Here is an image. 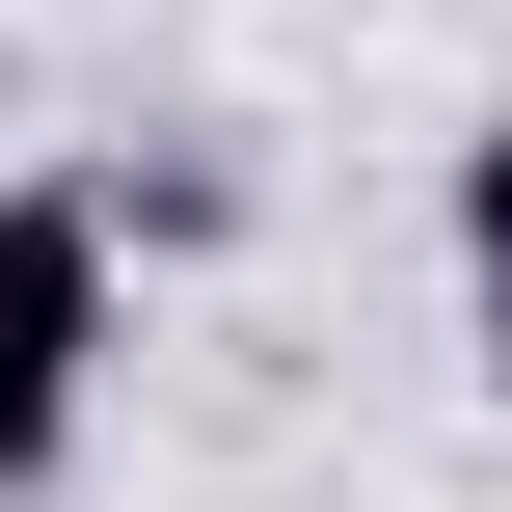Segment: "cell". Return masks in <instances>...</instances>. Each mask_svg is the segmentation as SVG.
<instances>
[{
    "label": "cell",
    "mask_w": 512,
    "mask_h": 512,
    "mask_svg": "<svg viewBox=\"0 0 512 512\" xmlns=\"http://www.w3.org/2000/svg\"><path fill=\"white\" fill-rule=\"evenodd\" d=\"M459 270H512V108L459 135Z\"/></svg>",
    "instance_id": "7a4b0ae2"
},
{
    "label": "cell",
    "mask_w": 512,
    "mask_h": 512,
    "mask_svg": "<svg viewBox=\"0 0 512 512\" xmlns=\"http://www.w3.org/2000/svg\"><path fill=\"white\" fill-rule=\"evenodd\" d=\"M108 351H135V216L108 189H0V512L81 459Z\"/></svg>",
    "instance_id": "6da1fadb"
},
{
    "label": "cell",
    "mask_w": 512,
    "mask_h": 512,
    "mask_svg": "<svg viewBox=\"0 0 512 512\" xmlns=\"http://www.w3.org/2000/svg\"><path fill=\"white\" fill-rule=\"evenodd\" d=\"M459 351H486V405H512V270H459Z\"/></svg>",
    "instance_id": "3957f363"
}]
</instances>
